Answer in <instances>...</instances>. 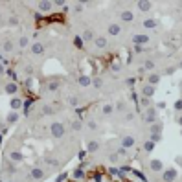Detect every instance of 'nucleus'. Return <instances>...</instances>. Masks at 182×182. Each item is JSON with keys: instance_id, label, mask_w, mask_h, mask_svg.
<instances>
[{"instance_id": "1", "label": "nucleus", "mask_w": 182, "mask_h": 182, "mask_svg": "<svg viewBox=\"0 0 182 182\" xmlns=\"http://www.w3.org/2000/svg\"><path fill=\"white\" fill-rule=\"evenodd\" d=\"M52 134H53V138H61L63 134H65V127H63V123L53 122L52 123Z\"/></svg>"}, {"instance_id": "2", "label": "nucleus", "mask_w": 182, "mask_h": 182, "mask_svg": "<svg viewBox=\"0 0 182 182\" xmlns=\"http://www.w3.org/2000/svg\"><path fill=\"white\" fill-rule=\"evenodd\" d=\"M175 178H177V171L175 169H168L164 173V182H173Z\"/></svg>"}, {"instance_id": "3", "label": "nucleus", "mask_w": 182, "mask_h": 182, "mask_svg": "<svg viewBox=\"0 0 182 182\" xmlns=\"http://www.w3.org/2000/svg\"><path fill=\"white\" fill-rule=\"evenodd\" d=\"M142 94H144L145 98H151L153 94H155V86H151V85H147V86H144V90H142Z\"/></svg>"}, {"instance_id": "4", "label": "nucleus", "mask_w": 182, "mask_h": 182, "mask_svg": "<svg viewBox=\"0 0 182 182\" xmlns=\"http://www.w3.org/2000/svg\"><path fill=\"white\" fill-rule=\"evenodd\" d=\"M31 52H33L35 55H41V53L44 52V46H42L41 42H37V44H33V46H31Z\"/></svg>"}, {"instance_id": "5", "label": "nucleus", "mask_w": 182, "mask_h": 182, "mask_svg": "<svg viewBox=\"0 0 182 182\" xmlns=\"http://www.w3.org/2000/svg\"><path fill=\"white\" fill-rule=\"evenodd\" d=\"M145 120H147V122H151V123L156 120V112H155L153 109H147V112H145Z\"/></svg>"}, {"instance_id": "6", "label": "nucleus", "mask_w": 182, "mask_h": 182, "mask_svg": "<svg viewBox=\"0 0 182 182\" xmlns=\"http://www.w3.org/2000/svg\"><path fill=\"white\" fill-rule=\"evenodd\" d=\"M149 165H151V169H153V171H160V169L164 168L160 160H151V164H149Z\"/></svg>"}, {"instance_id": "7", "label": "nucleus", "mask_w": 182, "mask_h": 182, "mask_svg": "<svg viewBox=\"0 0 182 182\" xmlns=\"http://www.w3.org/2000/svg\"><path fill=\"white\" fill-rule=\"evenodd\" d=\"M147 41H149L147 35H136V37H134V44H144V42H147Z\"/></svg>"}, {"instance_id": "8", "label": "nucleus", "mask_w": 182, "mask_h": 182, "mask_svg": "<svg viewBox=\"0 0 182 182\" xmlns=\"http://www.w3.org/2000/svg\"><path fill=\"white\" fill-rule=\"evenodd\" d=\"M132 19H134V15H132L131 11H123V13H122V20H123V22H131Z\"/></svg>"}, {"instance_id": "9", "label": "nucleus", "mask_w": 182, "mask_h": 182, "mask_svg": "<svg viewBox=\"0 0 182 182\" xmlns=\"http://www.w3.org/2000/svg\"><path fill=\"white\" fill-rule=\"evenodd\" d=\"M120 31H122V28H120V26H118V24H112V26L109 28V35H118Z\"/></svg>"}, {"instance_id": "10", "label": "nucleus", "mask_w": 182, "mask_h": 182, "mask_svg": "<svg viewBox=\"0 0 182 182\" xmlns=\"http://www.w3.org/2000/svg\"><path fill=\"white\" fill-rule=\"evenodd\" d=\"M31 177H33V178H42V177H44V173H42V169L33 168V171H31Z\"/></svg>"}, {"instance_id": "11", "label": "nucleus", "mask_w": 182, "mask_h": 182, "mask_svg": "<svg viewBox=\"0 0 182 182\" xmlns=\"http://www.w3.org/2000/svg\"><path fill=\"white\" fill-rule=\"evenodd\" d=\"M138 6H140V9H142V11H149V9H151V2H145V0L138 2Z\"/></svg>"}, {"instance_id": "12", "label": "nucleus", "mask_w": 182, "mask_h": 182, "mask_svg": "<svg viewBox=\"0 0 182 182\" xmlns=\"http://www.w3.org/2000/svg\"><path fill=\"white\" fill-rule=\"evenodd\" d=\"M96 46H98V48H105V46H107V39L105 37H98L96 39Z\"/></svg>"}, {"instance_id": "13", "label": "nucleus", "mask_w": 182, "mask_h": 182, "mask_svg": "<svg viewBox=\"0 0 182 182\" xmlns=\"http://www.w3.org/2000/svg\"><path fill=\"white\" fill-rule=\"evenodd\" d=\"M39 9L41 11H50L52 9V2H41L39 4Z\"/></svg>"}, {"instance_id": "14", "label": "nucleus", "mask_w": 182, "mask_h": 182, "mask_svg": "<svg viewBox=\"0 0 182 182\" xmlns=\"http://www.w3.org/2000/svg\"><path fill=\"white\" fill-rule=\"evenodd\" d=\"M19 90V86L15 85V83H9V85H6V92H9V94H15Z\"/></svg>"}, {"instance_id": "15", "label": "nucleus", "mask_w": 182, "mask_h": 182, "mask_svg": "<svg viewBox=\"0 0 182 182\" xmlns=\"http://www.w3.org/2000/svg\"><path fill=\"white\" fill-rule=\"evenodd\" d=\"M20 107H22V101H20V99H17V98L11 99V109H13V110H19Z\"/></svg>"}, {"instance_id": "16", "label": "nucleus", "mask_w": 182, "mask_h": 182, "mask_svg": "<svg viewBox=\"0 0 182 182\" xmlns=\"http://www.w3.org/2000/svg\"><path fill=\"white\" fill-rule=\"evenodd\" d=\"M79 85H83V86H88V85H90V77L81 75V77H79Z\"/></svg>"}, {"instance_id": "17", "label": "nucleus", "mask_w": 182, "mask_h": 182, "mask_svg": "<svg viewBox=\"0 0 182 182\" xmlns=\"http://www.w3.org/2000/svg\"><path fill=\"white\" fill-rule=\"evenodd\" d=\"M9 156H11V160H13V162H19V160H22V155H20L19 151H13Z\"/></svg>"}, {"instance_id": "18", "label": "nucleus", "mask_w": 182, "mask_h": 182, "mask_svg": "<svg viewBox=\"0 0 182 182\" xmlns=\"http://www.w3.org/2000/svg\"><path fill=\"white\" fill-rule=\"evenodd\" d=\"M83 39H85V41H92V39H94V33H92L90 29H86L85 33H83Z\"/></svg>"}, {"instance_id": "19", "label": "nucleus", "mask_w": 182, "mask_h": 182, "mask_svg": "<svg viewBox=\"0 0 182 182\" xmlns=\"http://www.w3.org/2000/svg\"><path fill=\"white\" fill-rule=\"evenodd\" d=\"M98 147H99L98 142H90V144H88V151H90V153H94V151H98Z\"/></svg>"}, {"instance_id": "20", "label": "nucleus", "mask_w": 182, "mask_h": 182, "mask_svg": "<svg viewBox=\"0 0 182 182\" xmlns=\"http://www.w3.org/2000/svg\"><path fill=\"white\" fill-rule=\"evenodd\" d=\"M158 81H160V77H158V75H149V85H151V86H155Z\"/></svg>"}, {"instance_id": "21", "label": "nucleus", "mask_w": 182, "mask_h": 182, "mask_svg": "<svg viewBox=\"0 0 182 182\" xmlns=\"http://www.w3.org/2000/svg\"><path fill=\"white\" fill-rule=\"evenodd\" d=\"M144 26H145V28H155V26H156V20H153V19H147V20L144 22Z\"/></svg>"}, {"instance_id": "22", "label": "nucleus", "mask_w": 182, "mask_h": 182, "mask_svg": "<svg viewBox=\"0 0 182 182\" xmlns=\"http://www.w3.org/2000/svg\"><path fill=\"white\" fill-rule=\"evenodd\" d=\"M144 149H145L147 153L153 151V149H155V144H153V142H145V144H144Z\"/></svg>"}, {"instance_id": "23", "label": "nucleus", "mask_w": 182, "mask_h": 182, "mask_svg": "<svg viewBox=\"0 0 182 182\" xmlns=\"http://www.w3.org/2000/svg\"><path fill=\"white\" fill-rule=\"evenodd\" d=\"M112 110H114V107H112V105H105V107H103V114H107V116H109V114H112Z\"/></svg>"}, {"instance_id": "24", "label": "nucleus", "mask_w": 182, "mask_h": 182, "mask_svg": "<svg viewBox=\"0 0 182 182\" xmlns=\"http://www.w3.org/2000/svg\"><path fill=\"white\" fill-rule=\"evenodd\" d=\"M132 144H134V140H132V138H125V140H123V147H125V149L131 147Z\"/></svg>"}, {"instance_id": "25", "label": "nucleus", "mask_w": 182, "mask_h": 182, "mask_svg": "<svg viewBox=\"0 0 182 182\" xmlns=\"http://www.w3.org/2000/svg\"><path fill=\"white\" fill-rule=\"evenodd\" d=\"M4 52H13V42H4Z\"/></svg>"}, {"instance_id": "26", "label": "nucleus", "mask_w": 182, "mask_h": 182, "mask_svg": "<svg viewBox=\"0 0 182 182\" xmlns=\"http://www.w3.org/2000/svg\"><path fill=\"white\" fill-rule=\"evenodd\" d=\"M151 131H153V132H156V134H160V131H162V125H158V123H155L153 127H151Z\"/></svg>"}, {"instance_id": "27", "label": "nucleus", "mask_w": 182, "mask_h": 182, "mask_svg": "<svg viewBox=\"0 0 182 182\" xmlns=\"http://www.w3.org/2000/svg\"><path fill=\"white\" fill-rule=\"evenodd\" d=\"M160 138H162V136H160V134H156V132H153V134H151V142H153V144H155V142H158Z\"/></svg>"}, {"instance_id": "28", "label": "nucleus", "mask_w": 182, "mask_h": 182, "mask_svg": "<svg viewBox=\"0 0 182 182\" xmlns=\"http://www.w3.org/2000/svg\"><path fill=\"white\" fill-rule=\"evenodd\" d=\"M57 86H59V83H57V81H52V83L48 85V88H50V90H55Z\"/></svg>"}, {"instance_id": "29", "label": "nucleus", "mask_w": 182, "mask_h": 182, "mask_svg": "<svg viewBox=\"0 0 182 182\" xmlns=\"http://www.w3.org/2000/svg\"><path fill=\"white\" fill-rule=\"evenodd\" d=\"M175 109L178 110V112H180V110H182V99H178V101H177V103H175Z\"/></svg>"}, {"instance_id": "30", "label": "nucleus", "mask_w": 182, "mask_h": 182, "mask_svg": "<svg viewBox=\"0 0 182 182\" xmlns=\"http://www.w3.org/2000/svg\"><path fill=\"white\" fill-rule=\"evenodd\" d=\"M153 66H155V63H153V61H145V68H147V70H151Z\"/></svg>"}, {"instance_id": "31", "label": "nucleus", "mask_w": 182, "mask_h": 182, "mask_svg": "<svg viewBox=\"0 0 182 182\" xmlns=\"http://www.w3.org/2000/svg\"><path fill=\"white\" fill-rule=\"evenodd\" d=\"M72 129L79 131V129H81V123H79V122H74V123H72Z\"/></svg>"}, {"instance_id": "32", "label": "nucleus", "mask_w": 182, "mask_h": 182, "mask_svg": "<svg viewBox=\"0 0 182 182\" xmlns=\"http://www.w3.org/2000/svg\"><path fill=\"white\" fill-rule=\"evenodd\" d=\"M7 120H9V122H15V120H17V112H11V114H9V118H7Z\"/></svg>"}, {"instance_id": "33", "label": "nucleus", "mask_w": 182, "mask_h": 182, "mask_svg": "<svg viewBox=\"0 0 182 182\" xmlns=\"http://www.w3.org/2000/svg\"><path fill=\"white\" fill-rule=\"evenodd\" d=\"M74 175H75V178H81V177H83V171H81V169H75Z\"/></svg>"}, {"instance_id": "34", "label": "nucleus", "mask_w": 182, "mask_h": 182, "mask_svg": "<svg viewBox=\"0 0 182 182\" xmlns=\"http://www.w3.org/2000/svg\"><path fill=\"white\" fill-rule=\"evenodd\" d=\"M19 44H20V46H26V44H28V37H22Z\"/></svg>"}, {"instance_id": "35", "label": "nucleus", "mask_w": 182, "mask_h": 182, "mask_svg": "<svg viewBox=\"0 0 182 182\" xmlns=\"http://www.w3.org/2000/svg\"><path fill=\"white\" fill-rule=\"evenodd\" d=\"M65 178H66V175L63 173V175H59V177H57V182H65Z\"/></svg>"}, {"instance_id": "36", "label": "nucleus", "mask_w": 182, "mask_h": 182, "mask_svg": "<svg viewBox=\"0 0 182 182\" xmlns=\"http://www.w3.org/2000/svg\"><path fill=\"white\" fill-rule=\"evenodd\" d=\"M88 127H90V129H98V125H96V122H90Z\"/></svg>"}, {"instance_id": "37", "label": "nucleus", "mask_w": 182, "mask_h": 182, "mask_svg": "<svg viewBox=\"0 0 182 182\" xmlns=\"http://www.w3.org/2000/svg\"><path fill=\"white\" fill-rule=\"evenodd\" d=\"M81 44H83V41L79 37H75V46H81Z\"/></svg>"}, {"instance_id": "38", "label": "nucleus", "mask_w": 182, "mask_h": 182, "mask_svg": "<svg viewBox=\"0 0 182 182\" xmlns=\"http://www.w3.org/2000/svg\"><path fill=\"white\" fill-rule=\"evenodd\" d=\"M123 107H125L123 103H118V105H116V110H123Z\"/></svg>"}, {"instance_id": "39", "label": "nucleus", "mask_w": 182, "mask_h": 182, "mask_svg": "<svg viewBox=\"0 0 182 182\" xmlns=\"http://www.w3.org/2000/svg\"><path fill=\"white\" fill-rule=\"evenodd\" d=\"M2 72H4V66H2V65H0V74H2Z\"/></svg>"}, {"instance_id": "40", "label": "nucleus", "mask_w": 182, "mask_h": 182, "mask_svg": "<svg viewBox=\"0 0 182 182\" xmlns=\"http://www.w3.org/2000/svg\"><path fill=\"white\" fill-rule=\"evenodd\" d=\"M178 123H180V125H182V116H180V118H178Z\"/></svg>"}, {"instance_id": "41", "label": "nucleus", "mask_w": 182, "mask_h": 182, "mask_svg": "<svg viewBox=\"0 0 182 182\" xmlns=\"http://www.w3.org/2000/svg\"><path fill=\"white\" fill-rule=\"evenodd\" d=\"M180 68H182V63H180Z\"/></svg>"}, {"instance_id": "42", "label": "nucleus", "mask_w": 182, "mask_h": 182, "mask_svg": "<svg viewBox=\"0 0 182 182\" xmlns=\"http://www.w3.org/2000/svg\"><path fill=\"white\" fill-rule=\"evenodd\" d=\"M180 86H182V81H180Z\"/></svg>"}]
</instances>
